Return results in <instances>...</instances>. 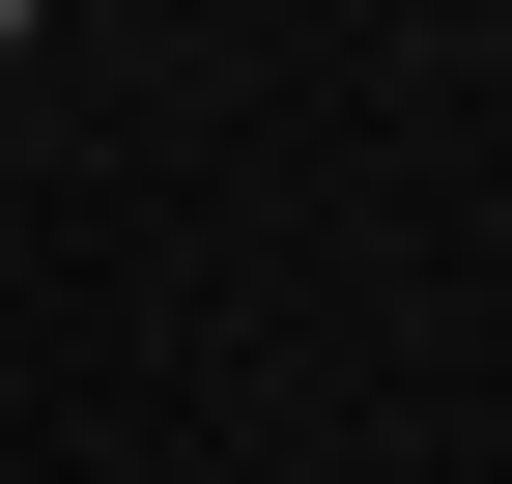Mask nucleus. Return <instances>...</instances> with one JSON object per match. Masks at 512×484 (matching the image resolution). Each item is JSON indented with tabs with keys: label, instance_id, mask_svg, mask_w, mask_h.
<instances>
[{
	"label": "nucleus",
	"instance_id": "f257e3e1",
	"mask_svg": "<svg viewBox=\"0 0 512 484\" xmlns=\"http://www.w3.org/2000/svg\"><path fill=\"white\" fill-rule=\"evenodd\" d=\"M0 57H29V0H0Z\"/></svg>",
	"mask_w": 512,
	"mask_h": 484
}]
</instances>
